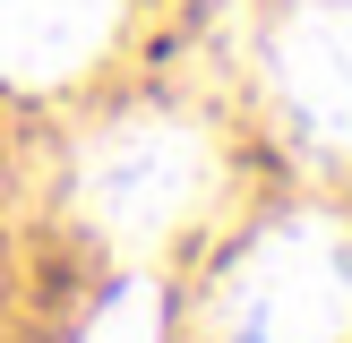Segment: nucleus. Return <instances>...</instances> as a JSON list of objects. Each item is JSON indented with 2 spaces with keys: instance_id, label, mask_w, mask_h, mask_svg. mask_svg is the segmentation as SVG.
<instances>
[{
  "instance_id": "nucleus-4",
  "label": "nucleus",
  "mask_w": 352,
  "mask_h": 343,
  "mask_svg": "<svg viewBox=\"0 0 352 343\" xmlns=\"http://www.w3.org/2000/svg\"><path fill=\"white\" fill-rule=\"evenodd\" d=\"M129 0H0V78L9 86H60L112 43Z\"/></svg>"
},
{
  "instance_id": "nucleus-5",
  "label": "nucleus",
  "mask_w": 352,
  "mask_h": 343,
  "mask_svg": "<svg viewBox=\"0 0 352 343\" xmlns=\"http://www.w3.org/2000/svg\"><path fill=\"white\" fill-rule=\"evenodd\" d=\"M78 343H164V300H155V283H120L112 300L78 326Z\"/></svg>"
},
{
  "instance_id": "nucleus-3",
  "label": "nucleus",
  "mask_w": 352,
  "mask_h": 343,
  "mask_svg": "<svg viewBox=\"0 0 352 343\" xmlns=\"http://www.w3.org/2000/svg\"><path fill=\"white\" fill-rule=\"evenodd\" d=\"M258 78L301 146L352 154V0H275L258 26Z\"/></svg>"
},
{
  "instance_id": "nucleus-1",
  "label": "nucleus",
  "mask_w": 352,
  "mask_h": 343,
  "mask_svg": "<svg viewBox=\"0 0 352 343\" xmlns=\"http://www.w3.org/2000/svg\"><path fill=\"white\" fill-rule=\"evenodd\" d=\"M215 343H352V232L318 206L258 223L206 292Z\"/></svg>"
},
{
  "instance_id": "nucleus-2",
  "label": "nucleus",
  "mask_w": 352,
  "mask_h": 343,
  "mask_svg": "<svg viewBox=\"0 0 352 343\" xmlns=\"http://www.w3.org/2000/svg\"><path fill=\"white\" fill-rule=\"evenodd\" d=\"M206 198H215V146L181 112H120L78 146V215L129 249L181 232Z\"/></svg>"
}]
</instances>
